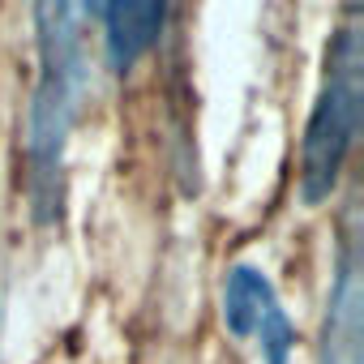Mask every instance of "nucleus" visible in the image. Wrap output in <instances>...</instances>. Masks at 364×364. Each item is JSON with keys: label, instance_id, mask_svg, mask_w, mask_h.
Instances as JSON below:
<instances>
[{"label": "nucleus", "instance_id": "obj_1", "mask_svg": "<svg viewBox=\"0 0 364 364\" xmlns=\"http://www.w3.org/2000/svg\"><path fill=\"white\" fill-rule=\"evenodd\" d=\"M90 0H35L39 77L26 107V198L35 223H52L65 202V150L82 95V18Z\"/></svg>", "mask_w": 364, "mask_h": 364}, {"label": "nucleus", "instance_id": "obj_2", "mask_svg": "<svg viewBox=\"0 0 364 364\" xmlns=\"http://www.w3.org/2000/svg\"><path fill=\"white\" fill-rule=\"evenodd\" d=\"M360 116H364V14L355 0H347V9L326 43L321 86H317L304 141H300V202L304 206H321L334 198L343 167L360 137Z\"/></svg>", "mask_w": 364, "mask_h": 364}, {"label": "nucleus", "instance_id": "obj_3", "mask_svg": "<svg viewBox=\"0 0 364 364\" xmlns=\"http://www.w3.org/2000/svg\"><path fill=\"white\" fill-rule=\"evenodd\" d=\"M223 326L236 338H253L266 364H287L296 351V321L274 296L266 270L240 262L223 279Z\"/></svg>", "mask_w": 364, "mask_h": 364}, {"label": "nucleus", "instance_id": "obj_4", "mask_svg": "<svg viewBox=\"0 0 364 364\" xmlns=\"http://www.w3.org/2000/svg\"><path fill=\"white\" fill-rule=\"evenodd\" d=\"M317 364H364V262H360V232L355 210L343 228L326 317H321V351Z\"/></svg>", "mask_w": 364, "mask_h": 364}, {"label": "nucleus", "instance_id": "obj_5", "mask_svg": "<svg viewBox=\"0 0 364 364\" xmlns=\"http://www.w3.org/2000/svg\"><path fill=\"white\" fill-rule=\"evenodd\" d=\"M171 0H99L103 18V52L112 73L137 69L163 39Z\"/></svg>", "mask_w": 364, "mask_h": 364}]
</instances>
